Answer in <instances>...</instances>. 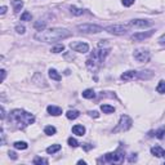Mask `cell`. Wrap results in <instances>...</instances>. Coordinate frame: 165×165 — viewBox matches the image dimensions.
I'll use <instances>...</instances> for the list:
<instances>
[{
    "label": "cell",
    "mask_w": 165,
    "mask_h": 165,
    "mask_svg": "<svg viewBox=\"0 0 165 165\" xmlns=\"http://www.w3.org/2000/svg\"><path fill=\"white\" fill-rule=\"evenodd\" d=\"M68 36H71V31L66 28H49L39 31L35 35V39L41 43H54L58 40H63Z\"/></svg>",
    "instance_id": "1"
},
{
    "label": "cell",
    "mask_w": 165,
    "mask_h": 165,
    "mask_svg": "<svg viewBox=\"0 0 165 165\" xmlns=\"http://www.w3.org/2000/svg\"><path fill=\"white\" fill-rule=\"evenodd\" d=\"M9 119L18 129H25L26 127L35 123V116H34V114H30V112L21 110V108H16V110L10 111Z\"/></svg>",
    "instance_id": "2"
},
{
    "label": "cell",
    "mask_w": 165,
    "mask_h": 165,
    "mask_svg": "<svg viewBox=\"0 0 165 165\" xmlns=\"http://www.w3.org/2000/svg\"><path fill=\"white\" fill-rule=\"evenodd\" d=\"M125 159V152L121 148H118L114 152H108L103 158L98 159V163H108V164H120Z\"/></svg>",
    "instance_id": "3"
},
{
    "label": "cell",
    "mask_w": 165,
    "mask_h": 165,
    "mask_svg": "<svg viewBox=\"0 0 165 165\" xmlns=\"http://www.w3.org/2000/svg\"><path fill=\"white\" fill-rule=\"evenodd\" d=\"M132 125H133V120H132V118H130V116H128V115H121L118 125H116V127L114 128V130H112V132H114V133L127 132V130H129L130 128H132Z\"/></svg>",
    "instance_id": "4"
},
{
    "label": "cell",
    "mask_w": 165,
    "mask_h": 165,
    "mask_svg": "<svg viewBox=\"0 0 165 165\" xmlns=\"http://www.w3.org/2000/svg\"><path fill=\"white\" fill-rule=\"evenodd\" d=\"M108 53H110V49H108V48L99 46V49H94V50L92 52V54H90V58H92L93 61H95L97 63L101 64L103 61H105V58L107 57Z\"/></svg>",
    "instance_id": "5"
},
{
    "label": "cell",
    "mask_w": 165,
    "mask_h": 165,
    "mask_svg": "<svg viewBox=\"0 0 165 165\" xmlns=\"http://www.w3.org/2000/svg\"><path fill=\"white\" fill-rule=\"evenodd\" d=\"M77 30L84 34H98L103 31V27H101L98 25H93V23H82L77 26Z\"/></svg>",
    "instance_id": "6"
},
{
    "label": "cell",
    "mask_w": 165,
    "mask_h": 165,
    "mask_svg": "<svg viewBox=\"0 0 165 165\" xmlns=\"http://www.w3.org/2000/svg\"><path fill=\"white\" fill-rule=\"evenodd\" d=\"M134 59H137L138 62H148L150 58H151V54H150V52L147 50V49H142V48H140V49H136L134 50Z\"/></svg>",
    "instance_id": "7"
},
{
    "label": "cell",
    "mask_w": 165,
    "mask_h": 165,
    "mask_svg": "<svg viewBox=\"0 0 165 165\" xmlns=\"http://www.w3.org/2000/svg\"><path fill=\"white\" fill-rule=\"evenodd\" d=\"M105 30L107 32H110V34H114V35H124V34H127V31H128V26L111 25V26H107Z\"/></svg>",
    "instance_id": "8"
},
{
    "label": "cell",
    "mask_w": 165,
    "mask_h": 165,
    "mask_svg": "<svg viewBox=\"0 0 165 165\" xmlns=\"http://www.w3.org/2000/svg\"><path fill=\"white\" fill-rule=\"evenodd\" d=\"M70 48L74 52H77V53H86V52H89V45L84 41H72L70 43Z\"/></svg>",
    "instance_id": "9"
},
{
    "label": "cell",
    "mask_w": 165,
    "mask_h": 165,
    "mask_svg": "<svg viewBox=\"0 0 165 165\" xmlns=\"http://www.w3.org/2000/svg\"><path fill=\"white\" fill-rule=\"evenodd\" d=\"M151 25H152V22L148 20H132L128 23L129 27H134V28H146V27H150Z\"/></svg>",
    "instance_id": "10"
},
{
    "label": "cell",
    "mask_w": 165,
    "mask_h": 165,
    "mask_svg": "<svg viewBox=\"0 0 165 165\" xmlns=\"http://www.w3.org/2000/svg\"><path fill=\"white\" fill-rule=\"evenodd\" d=\"M155 32V30H150V31H145V32H137L132 35V40L133 41H142L145 39H148L150 36H152Z\"/></svg>",
    "instance_id": "11"
},
{
    "label": "cell",
    "mask_w": 165,
    "mask_h": 165,
    "mask_svg": "<svg viewBox=\"0 0 165 165\" xmlns=\"http://www.w3.org/2000/svg\"><path fill=\"white\" fill-rule=\"evenodd\" d=\"M32 82H35L36 85H39V86H43V88H45V86H48V84H46V80L44 79V76L41 75V74H39V72H36L35 75L32 76Z\"/></svg>",
    "instance_id": "12"
},
{
    "label": "cell",
    "mask_w": 165,
    "mask_h": 165,
    "mask_svg": "<svg viewBox=\"0 0 165 165\" xmlns=\"http://www.w3.org/2000/svg\"><path fill=\"white\" fill-rule=\"evenodd\" d=\"M120 77H121V80H124V81H130V80L138 79V71H133V70L127 71V72H124Z\"/></svg>",
    "instance_id": "13"
},
{
    "label": "cell",
    "mask_w": 165,
    "mask_h": 165,
    "mask_svg": "<svg viewBox=\"0 0 165 165\" xmlns=\"http://www.w3.org/2000/svg\"><path fill=\"white\" fill-rule=\"evenodd\" d=\"M85 64H86V67H88V70L89 71H92V72H97L98 71V68H99V63H97L95 61H93L92 58H88L85 61Z\"/></svg>",
    "instance_id": "14"
},
{
    "label": "cell",
    "mask_w": 165,
    "mask_h": 165,
    "mask_svg": "<svg viewBox=\"0 0 165 165\" xmlns=\"http://www.w3.org/2000/svg\"><path fill=\"white\" fill-rule=\"evenodd\" d=\"M46 111L49 115H53V116H59L62 114V108H59L57 106H48L46 107Z\"/></svg>",
    "instance_id": "15"
},
{
    "label": "cell",
    "mask_w": 165,
    "mask_h": 165,
    "mask_svg": "<svg viewBox=\"0 0 165 165\" xmlns=\"http://www.w3.org/2000/svg\"><path fill=\"white\" fill-rule=\"evenodd\" d=\"M72 133L74 134H76V136H79V137H82L85 134V128L82 127V125H74L72 127Z\"/></svg>",
    "instance_id": "16"
},
{
    "label": "cell",
    "mask_w": 165,
    "mask_h": 165,
    "mask_svg": "<svg viewBox=\"0 0 165 165\" xmlns=\"http://www.w3.org/2000/svg\"><path fill=\"white\" fill-rule=\"evenodd\" d=\"M48 72H49V77H50L52 80H56V81H61V80H62V76H61L59 74H58V71L54 70V68H49V71H48Z\"/></svg>",
    "instance_id": "17"
},
{
    "label": "cell",
    "mask_w": 165,
    "mask_h": 165,
    "mask_svg": "<svg viewBox=\"0 0 165 165\" xmlns=\"http://www.w3.org/2000/svg\"><path fill=\"white\" fill-rule=\"evenodd\" d=\"M12 5H13V10L14 13H20V10L23 7V2L22 0H12Z\"/></svg>",
    "instance_id": "18"
},
{
    "label": "cell",
    "mask_w": 165,
    "mask_h": 165,
    "mask_svg": "<svg viewBox=\"0 0 165 165\" xmlns=\"http://www.w3.org/2000/svg\"><path fill=\"white\" fill-rule=\"evenodd\" d=\"M151 154H152L154 156H156V158H163L164 150H163L160 146H155V147H152V148H151Z\"/></svg>",
    "instance_id": "19"
},
{
    "label": "cell",
    "mask_w": 165,
    "mask_h": 165,
    "mask_svg": "<svg viewBox=\"0 0 165 165\" xmlns=\"http://www.w3.org/2000/svg\"><path fill=\"white\" fill-rule=\"evenodd\" d=\"M66 116H67V119H70V120H75L80 116V112L77 110H70V111H67Z\"/></svg>",
    "instance_id": "20"
},
{
    "label": "cell",
    "mask_w": 165,
    "mask_h": 165,
    "mask_svg": "<svg viewBox=\"0 0 165 165\" xmlns=\"http://www.w3.org/2000/svg\"><path fill=\"white\" fill-rule=\"evenodd\" d=\"M154 74L151 71H138V79H150V77H152Z\"/></svg>",
    "instance_id": "21"
},
{
    "label": "cell",
    "mask_w": 165,
    "mask_h": 165,
    "mask_svg": "<svg viewBox=\"0 0 165 165\" xmlns=\"http://www.w3.org/2000/svg\"><path fill=\"white\" fill-rule=\"evenodd\" d=\"M81 94H82V97L86 98V99H92V98L95 97V93H94V90H93V89H85Z\"/></svg>",
    "instance_id": "22"
},
{
    "label": "cell",
    "mask_w": 165,
    "mask_h": 165,
    "mask_svg": "<svg viewBox=\"0 0 165 165\" xmlns=\"http://www.w3.org/2000/svg\"><path fill=\"white\" fill-rule=\"evenodd\" d=\"M101 110L103 111V114H112L115 112V107L110 105H101Z\"/></svg>",
    "instance_id": "23"
},
{
    "label": "cell",
    "mask_w": 165,
    "mask_h": 165,
    "mask_svg": "<svg viewBox=\"0 0 165 165\" xmlns=\"http://www.w3.org/2000/svg\"><path fill=\"white\" fill-rule=\"evenodd\" d=\"M61 150V145H52V146H49L46 148V152L48 154H56V152H58V151Z\"/></svg>",
    "instance_id": "24"
},
{
    "label": "cell",
    "mask_w": 165,
    "mask_h": 165,
    "mask_svg": "<svg viewBox=\"0 0 165 165\" xmlns=\"http://www.w3.org/2000/svg\"><path fill=\"white\" fill-rule=\"evenodd\" d=\"M14 148H17V150H26L28 147V145L26 142H21V141H18V142H14Z\"/></svg>",
    "instance_id": "25"
},
{
    "label": "cell",
    "mask_w": 165,
    "mask_h": 165,
    "mask_svg": "<svg viewBox=\"0 0 165 165\" xmlns=\"http://www.w3.org/2000/svg\"><path fill=\"white\" fill-rule=\"evenodd\" d=\"M45 26H46V22H45V21H36V22L34 23V27H35L36 30H39V31L44 30Z\"/></svg>",
    "instance_id": "26"
},
{
    "label": "cell",
    "mask_w": 165,
    "mask_h": 165,
    "mask_svg": "<svg viewBox=\"0 0 165 165\" xmlns=\"http://www.w3.org/2000/svg\"><path fill=\"white\" fill-rule=\"evenodd\" d=\"M56 132H57V129L54 127H52V125H48V127H45V129H44V133L46 136H54Z\"/></svg>",
    "instance_id": "27"
},
{
    "label": "cell",
    "mask_w": 165,
    "mask_h": 165,
    "mask_svg": "<svg viewBox=\"0 0 165 165\" xmlns=\"http://www.w3.org/2000/svg\"><path fill=\"white\" fill-rule=\"evenodd\" d=\"M34 164H35V165H41V164H44V165H46L48 163H49V161H48V160L46 159H44V158H40V156H36V158L35 159H34V161H32Z\"/></svg>",
    "instance_id": "28"
},
{
    "label": "cell",
    "mask_w": 165,
    "mask_h": 165,
    "mask_svg": "<svg viewBox=\"0 0 165 165\" xmlns=\"http://www.w3.org/2000/svg\"><path fill=\"white\" fill-rule=\"evenodd\" d=\"M156 92L160 93V94H165V81L161 80L158 84V86H156Z\"/></svg>",
    "instance_id": "29"
},
{
    "label": "cell",
    "mask_w": 165,
    "mask_h": 165,
    "mask_svg": "<svg viewBox=\"0 0 165 165\" xmlns=\"http://www.w3.org/2000/svg\"><path fill=\"white\" fill-rule=\"evenodd\" d=\"M70 12L72 13L74 16H81L84 10L80 9V8H77V7H74V5H72V7H70Z\"/></svg>",
    "instance_id": "30"
},
{
    "label": "cell",
    "mask_w": 165,
    "mask_h": 165,
    "mask_svg": "<svg viewBox=\"0 0 165 165\" xmlns=\"http://www.w3.org/2000/svg\"><path fill=\"white\" fill-rule=\"evenodd\" d=\"M63 50H64V45L63 44H58V45H56V46H53L50 49L52 53H61V52H63Z\"/></svg>",
    "instance_id": "31"
},
{
    "label": "cell",
    "mask_w": 165,
    "mask_h": 165,
    "mask_svg": "<svg viewBox=\"0 0 165 165\" xmlns=\"http://www.w3.org/2000/svg\"><path fill=\"white\" fill-rule=\"evenodd\" d=\"M155 136H156V138H159V140H163L164 136H165V128L163 127V128L158 129V130L155 132Z\"/></svg>",
    "instance_id": "32"
},
{
    "label": "cell",
    "mask_w": 165,
    "mask_h": 165,
    "mask_svg": "<svg viewBox=\"0 0 165 165\" xmlns=\"http://www.w3.org/2000/svg\"><path fill=\"white\" fill-rule=\"evenodd\" d=\"M32 20V16L30 12H23L22 16H21V21H31Z\"/></svg>",
    "instance_id": "33"
},
{
    "label": "cell",
    "mask_w": 165,
    "mask_h": 165,
    "mask_svg": "<svg viewBox=\"0 0 165 165\" xmlns=\"http://www.w3.org/2000/svg\"><path fill=\"white\" fill-rule=\"evenodd\" d=\"M67 143H68V145H70L71 147H77V146H79V142H77L76 140H75V138H68V140H67Z\"/></svg>",
    "instance_id": "34"
},
{
    "label": "cell",
    "mask_w": 165,
    "mask_h": 165,
    "mask_svg": "<svg viewBox=\"0 0 165 165\" xmlns=\"http://www.w3.org/2000/svg\"><path fill=\"white\" fill-rule=\"evenodd\" d=\"M16 31L18 32V34H25L26 32V28H25V26H22V25H18V26H16Z\"/></svg>",
    "instance_id": "35"
},
{
    "label": "cell",
    "mask_w": 165,
    "mask_h": 165,
    "mask_svg": "<svg viewBox=\"0 0 165 165\" xmlns=\"http://www.w3.org/2000/svg\"><path fill=\"white\" fill-rule=\"evenodd\" d=\"M134 2H136V0H123V5L124 7H130V5H133L134 4Z\"/></svg>",
    "instance_id": "36"
},
{
    "label": "cell",
    "mask_w": 165,
    "mask_h": 165,
    "mask_svg": "<svg viewBox=\"0 0 165 165\" xmlns=\"http://www.w3.org/2000/svg\"><path fill=\"white\" fill-rule=\"evenodd\" d=\"M82 148H84L85 151H89L93 148V145H89V143H85V145H82Z\"/></svg>",
    "instance_id": "37"
},
{
    "label": "cell",
    "mask_w": 165,
    "mask_h": 165,
    "mask_svg": "<svg viewBox=\"0 0 165 165\" xmlns=\"http://www.w3.org/2000/svg\"><path fill=\"white\" fill-rule=\"evenodd\" d=\"M158 41H159V44H161V45H165V34L159 38V40H158Z\"/></svg>",
    "instance_id": "38"
},
{
    "label": "cell",
    "mask_w": 165,
    "mask_h": 165,
    "mask_svg": "<svg viewBox=\"0 0 165 165\" xmlns=\"http://www.w3.org/2000/svg\"><path fill=\"white\" fill-rule=\"evenodd\" d=\"M88 114H89L90 116H92V118H98V116H99V114H98L97 111H89Z\"/></svg>",
    "instance_id": "39"
},
{
    "label": "cell",
    "mask_w": 165,
    "mask_h": 165,
    "mask_svg": "<svg viewBox=\"0 0 165 165\" xmlns=\"http://www.w3.org/2000/svg\"><path fill=\"white\" fill-rule=\"evenodd\" d=\"M2 145H5V134H4V129H2Z\"/></svg>",
    "instance_id": "40"
},
{
    "label": "cell",
    "mask_w": 165,
    "mask_h": 165,
    "mask_svg": "<svg viewBox=\"0 0 165 165\" xmlns=\"http://www.w3.org/2000/svg\"><path fill=\"white\" fill-rule=\"evenodd\" d=\"M136 160H137V155H136V154H132V156L129 158V161L133 163V161H136Z\"/></svg>",
    "instance_id": "41"
},
{
    "label": "cell",
    "mask_w": 165,
    "mask_h": 165,
    "mask_svg": "<svg viewBox=\"0 0 165 165\" xmlns=\"http://www.w3.org/2000/svg\"><path fill=\"white\" fill-rule=\"evenodd\" d=\"M0 72H2V81H4V80H5V76H7V71L5 70H2Z\"/></svg>",
    "instance_id": "42"
},
{
    "label": "cell",
    "mask_w": 165,
    "mask_h": 165,
    "mask_svg": "<svg viewBox=\"0 0 165 165\" xmlns=\"http://www.w3.org/2000/svg\"><path fill=\"white\" fill-rule=\"evenodd\" d=\"M5 12H7V7L3 5L2 8H0V14H5Z\"/></svg>",
    "instance_id": "43"
},
{
    "label": "cell",
    "mask_w": 165,
    "mask_h": 165,
    "mask_svg": "<svg viewBox=\"0 0 165 165\" xmlns=\"http://www.w3.org/2000/svg\"><path fill=\"white\" fill-rule=\"evenodd\" d=\"M8 155H9V158H10V159H13V160H17V155H16V152H9Z\"/></svg>",
    "instance_id": "44"
},
{
    "label": "cell",
    "mask_w": 165,
    "mask_h": 165,
    "mask_svg": "<svg viewBox=\"0 0 165 165\" xmlns=\"http://www.w3.org/2000/svg\"><path fill=\"white\" fill-rule=\"evenodd\" d=\"M2 119H5V110H4L3 106H2Z\"/></svg>",
    "instance_id": "45"
},
{
    "label": "cell",
    "mask_w": 165,
    "mask_h": 165,
    "mask_svg": "<svg viewBox=\"0 0 165 165\" xmlns=\"http://www.w3.org/2000/svg\"><path fill=\"white\" fill-rule=\"evenodd\" d=\"M77 164H82V165H85L86 163L84 161V160H79V161H77Z\"/></svg>",
    "instance_id": "46"
},
{
    "label": "cell",
    "mask_w": 165,
    "mask_h": 165,
    "mask_svg": "<svg viewBox=\"0 0 165 165\" xmlns=\"http://www.w3.org/2000/svg\"><path fill=\"white\" fill-rule=\"evenodd\" d=\"M163 158H165V151H164V155H163Z\"/></svg>",
    "instance_id": "47"
}]
</instances>
